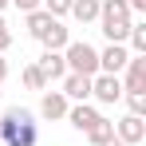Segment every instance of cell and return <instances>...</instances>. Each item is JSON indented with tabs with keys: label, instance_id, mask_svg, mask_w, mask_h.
<instances>
[{
	"label": "cell",
	"instance_id": "cell-1",
	"mask_svg": "<svg viewBox=\"0 0 146 146\" xmlns=\"http://www.w3.org/2000/svg\"><path fill=\"white\" fill-rule=\"evenodd\" d=\"M0 142L4 146H40V122L28 107H8L0 115Z\"/></svg>",
	"mask_w": 146,
	"mask_h": 146
},
{
	"label": "cell",
	"instance_id": "cell-2",
	"mask_svg": "<svg viewBox=\"0 0 146 146\" xmlns=\"http://www.w3.org/2000/svg\"><path fill=\"white\" fill-rule=\"evenodd\" d=\"M95 24L103 28V36H107L111 44H126L134 16H130L126 0H103V4H99V20H95Z\"/></svg>",
	"mask_w": 146,
	"mask_h": 146
},
{
	"label": "cell",
	"instance_id": "cell-3",
	"mask_svg": "<svg viewBox=\"0 0 146 146\" xmlns=\"http://www.w3.org/2000/svg\"><path fill=\"white\" fill-rule=\"evenodd\" d=\"M63 63H67V75H87L95 79L99 75V51L87 44V40H71L63 48Z\"/></svg>",
	"mask_w": 146,
	"mask_h": 146
},
{
	"label": "cell",
	"instance_id": "cell-4",
	"mask_svg": "<svg viewBox=\"0 0 146 146\" xmlns=\"http://www.w3.org/2000/svg\"><path fill=\"white\" fill-rule=\"evenodd\" d=\"M91 99L103 103V107H115V103L122 99V79H119V75H103V71H99L95 79H91Z\"/></svg>",
	"mask_w": 146,
	"mask_h": 146
},
{
	"label": "cell",
	"instance_id": "cell-5",
	"mask_svg": "<svg viewBox=\"0 0 146 146\" xmlns=\"http://www.w3.org/2000/svg\"><path fill=\"white\" fill-rule=\"evenodd\" d=\"M115 138H119L122 146H138L146 138V119H138V115H122V119L115 122Z\"/></svg>",
	"mask_w": 146,
	"mask_h": 146
},
{
	"label": "cell",
	"instance_id": "cell-6",
	"mask_svg": "<svg viewBox=\"0 0 146 146\" xmlns=\"http://www.w3.org/2000/svg\"><path fill=\"white\" fill-rule=\"evenodd\" d=\"M126 59H130V51L122 48V44H107V48L99 51V71L103 75H122Z\"/></svg>",
	"mask_w": 146,
	"mask_h": 146
},
{
	"label": "cell",
	"instance_id": "cell-7",
	"mask_svg": "<svg viewBox=\"0 0 146 146\" xmlns=\"http://www.w3.org/2000/svg\"><path fill=\"white\" fill-rule=\"evenodd\" d=\"M67 99H63V91H44L40 95V119H48V122H55V119H67Z\"/></svg>",
	"mask_w": 146,
	"mask_h": 146
},
{
	"label": "cell",
	"instance_id": "cell-8",
	"mask_svg": "<svg viewBox=\"0 0 146 146\" xmlns=\"http://www.w3.org/2000/svg\"><path fill=\"white\" fill-rule=\"evenodd\" d=\"M122 71H126L122 91H146V55H130Z\"/></svg>",
	"mask_w": 146,
	"mask_h": 146
},
{
	"label": "cell",
	"instance_id": "cell-9",
	"mask_svg": "<svg viewBox=\"0 0 146 146\" xmlns=\"http://www.w3.org/2000/svg\"><path fill=\"white\" fill-rule=\"evenodd\" d=\"M99 119H103V115H99L91 103H71V107H67V122H71L75 130H91Z\"/></svg>",
	"mask_w": 146,
	"mask_h": 146
},
{
	"label": "cell",
	"instance_id": "cell-10",
	"mask_svg": "<svg viewBox=\"0 0 146 146\" xmlns=\"http://www.w3.org/2000/svg\"><path fill=\"white\" fill-rule=\"evenodd\" d=\"M63 99L67 103H87L91 99V79L87 75H63Z\"/></svg>",
	"mask_w": 146,
	"mask_h": 146
},
{
	"label": "cell",
	"instance_id": "cell-11",
	"mask_svg": "<svg viewBox=\"0 0 146 146\" xmlns=\"http://www.w3.org/2000/svg\"><path fill=\"white\" fill-rule=\"evenodd\" d=\"M36 67H40V71H44V79H63V75H67V63H63V51H44V55H40V59H36Z\"/></svg>",
	"mask_w": 146,
	"mask_h": 146
},
{
	"label": "cell",
	"instance_id": "cell-12",
	"mask_svg": "<svg viewBox=\"0 0 146 146\" xmlns=\"http://www.w3.org/2000/svg\"><path fill=\"white\" fill-rule=\"evenodd\" d=\"M40 44H44V51H63L67 44H71V32L63 28V20H55V24L40 36Z\"/></svg>",
	"mask_w": 146,
	"mask_h": 146
},
{
	"label": "cell",
	"instance_id": "cell-13",
	"mask_svg": "<svg viewBox=\"0 0 146 146\" xmlns=\"http://www.w3.org/2000/svg\"><path fill=\"white\" fill-rule=\"evenodd\" d=\"M99 4L103 0H71V12L67 16H75L79 24H95L99 20Z\"/></svg>",
	"mask_w": 146,
	"mask_h": 146
},
{
	"label": "cell",
	"instance_id": "cell-14",
	"mask_svg": "<svg viewBox=\"0 0 146 146\" xmlns=\"http://www.w3.org/2000/svg\"><path fill=\"white\" fill-rule=\"evenodd\" d=\"M51 24H55V16H48L44 8H36V12H28V36H32V40H40V36H44V32H48Z\"/></svg>",
	"mask_w": 146,
	"mask_h": 146
},
{
	"label": "cell",
	"instance_id": "cell-15",
	"mask_svg": "<svg viewBox=\"0 0 146 146\" xmlns=\"http://www.w3.org/2000/svg\"><path fill=\"white\" fill-rule=\"evenodd\" d=\"M83 134L91 138V146H103L107 138H115V122H111V119H99L95 126H91V130H83Z\"/></svg>",
	"mask_w": 146,
	"mask_h": 146
},
{
	"label": "cell",
	"instance_id": "cell-16",
	"mask_svg": "<svg viewBox=\"0 0 146 146\" xmlns=\"http://www.w3.org/2000/svg\"><path fill=\"white\" fill-rule=\"evenodd\" d=\"M24 87H28V91H48V79H44V71H40L36 63L24 67Z\"/></svg>",
	"mask_w": 146,
	"mask_h": 146
},
{
	"label": "cell",
	"instance_id": "cell-17",
	"mask_svg": "<svg viewBox=\"0 0 146 146\" xmlns=\"http://www.w3.org/2000/svg\"><path fill=\"white\" fill-rule=\"evenodd\" d=\"M130 55H146V24H130Z\"/></svg>",
	"mask_w": 146,
	"mask_h": 146
},
{
	"label": "cell",
	"instance_id": "cell-18",
	"mask_svg": "<svg viewBox=\"0 0 146 146\" xmlns=\"http://www.w3.org/2000/svg\"><path fill=\"white\" fill-rule=\"evenodd\" d=\"M122 99H126L130 115H138V119H146V91H122Z\"/></svg>",
	"mask_w": 146,
	"mask_h": 146
},
{
	"label": "cell",
	"instance_id": "cell-19",
	"mask_svg": "<svg viewBox=\"0 0 146 146\" xmlns=\"http://www.w3.org/2000/svg\"><path fill=\"white\" fill-rule=\"evenodd\" d=\"M40 8H44L48 16H55V20H63V16L71 12V0H40Z\"/></svg>",
	"mask_w": 146,
	"mask_h": 146
},
{
	"label": "cell",
	"instance_id": "cell-20",
	"mask_svg": "<svg viewBox=\"0 0 146 146\" xmlns=\"http://www.w3.org/2000/svg\"><path fill=\"white\" fill-rule=\"evenodd\" d=\"M12 4H16V8H20L24 16H28V12H36V8H40V0H12Z\"/></svg>",
	"mask_w": 146,
	"mask_h": 146
},
{
	"label": "cell",
	"instance_id": "cell-21",
	"mask_svg": "<svg viewBox=\"0 0 146 146\" xmlns=\"http://www.w3.org/2000/svg\"><path fill=\"white\" fill-rule=\"evenodd\" d=\"M8 48H12V32H8V28H0V55H4Z\"/></svg>",
	"mask_w": 146,
	"mask_h": 146
},
{
	"label": "cell",
	"instance_id": "cell-22",
	"mask_svg": "<svg viewBox=\"0 0 146 146\" xmlns=\"http://www.w3.org/2000/svg\"><path fill=\"white\" fill-rule=\"evenodd\" d=\"M126 8H130V16L134 12H146V0H126Z\"/></svg>",
	"mask_w": 146,
	"mask_h": 146
},
{
	"label": "cell",
	"instance_id": "cell-23",
	"mask_svg": "<svg viewBox=\"0 0 146 146\" xmlns=\"http://www.w3.org/2000/svg\"><path fill=\"white\" fill-rule=\"evenodd\" d=\"M4 79H8V59L0 55V83H4Z\"/></svg>",
	"mask_w": 146,
	"mask_h": 146
},
{
	"label": "cell",
	"instance_id": "cell-24",
	"mask_svg": "<svg viewBox=\"0 0 146 146\" xmlns=\"http://www.w3.org/2000/svg\"><path fill=\"white\" fill-rule=\"evenodd\" d=\"M103 146H122V142H119V138H107V142H103Z\"/></svg>",
	"mask_w": 146,
	"mask_h": 146
},
{
	"label": "cell",
	"instance_id": "cell-25",
	"mask_svg": "<svg viewBox=\"0 0 146 146\" xmlns=\"http://www.w3.org/2000/svg\"><path fill=\"white\" fill-rule=\"evenodd\" d=\"M8 4H12V0H0V12H4V8H8Z\"/></svg>",
	"mask_w": 146,
	"mask_h": 146
},
{
	"label": "cell",
	"instance_id": "cell-26",
	"mask_svg": "<svg viewBox=\"0 0 146 146\" xmlns=\"http://www.w3.org/2000/svg\"><path fill=\"white\" fill-rule=\"evenodd\" d=\"M0 28H8V24H4V12H0Z\"/></svg>",
	"mask_w": 146,
	"mask_h": 146
},
{
	"label": "cell",
	"instance_id": "cell-27",
	"mask_svg": "<svg viewBox=\"0 0 146 146\" xmlns=\"http://www.w3.org/2000/svg\"><path fill=\"white\" fill-rule=\"evenodd\" d=\"M0 87H4V83H0Z\"/></svg>",
	"mask_w": 146,
	"mask_h": 146
},
{
	"label": "cell",
	"instance_id": "cell-28",
	"mask_svg": "<svg viewBox=\"0 0 146 146\" xmlns=\"http://www.w3.org/2000/svg\"><path fill=\"white\" fill-rule=\"evenodd\" d=\"M0 146H4V142H0Z\"/></svg>",
	"mask_w": 146,
	"mask_h": 146
}]
</instances>
